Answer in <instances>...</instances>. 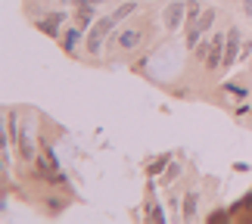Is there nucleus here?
<instances>
[{
	"instance_id": "1",
	"label": "nucleus",
	"mask_w": 252,
	"mask_h": 224,
	"mask_svg": "<svg viewBox=\"0 0 252 224\" xmlns=\"http://www.w3.org/2000/svg\"><path fill=\"white\" fill-rule=\"evenodd\" d=\"M16 143H19V156L22 159H34L37 156V140H34V122H28L19 128L16 134Z\"/></svg>"
},
{
	"instance_id": "2",
	"label": "nucleus",
	"mask_w": 252,
	"mask_h": 224,
	"mask_svg": "<svg viewBox=\"0 0 252 224\" xmlns=\"http://www.w3.org/2000/svg\"><path fill=\"white\" fill-rule=\"evenodd\" d=\"M112 25H115V16L96 19V22H94V28H91V34H87V50H91V53H96V50H100L103 37L112 32Z\"/></svg>"
},
{
	"instance_id": "3",
	"label": "nucleus",
	"mask_w": 252,
	"mask_h": 224,
	"mask_svg": "<svg viewBox=\"0 0 252 224\" xmlns=\"http://www.w3.org/2000/svg\"><path fill=\"white\" fill-rule=\"evenodd\" d=\"M224 44H227V37L215 34V41H212V50H209V56H206V65H209L212 72H215L218 65H224Z\"/></svg>"
},
{
	"instance_id": "4",
	"label": "nucleus",
	"mask_w": 252,
	"mask_h": 224,
	"mask_svg": "<svg viewBox=\"0 0 252 224\" xmlns=\"http://www.w3.org/2000/svg\"><path fill=\"white\" fill-rule=\"evenodd\" d=\"M237 50H240V32L230 28V32H227V44H224V65H234Z\"/></svg>"
},
{
	"instance_id": "5",
	"label": "nucleus",
	"mask_w": 252,
	"mask_h": 224,
	"mask_svg": "<svg viewBox=\"0 0 252 224\" xmlns=\"http://www.w3.org/2000/svg\"><path fill=\"white\" fill-rule=\"evenodd\" d=\"M184 16H187V6L184 3H168L165 6V28H178Z\"/></svg>"
},
{
	"instance_id": "6",
	"label": "nucleus",
	"mask_w": 252,
	"mask_h": 224,
	"mask_svg": "<svg viewBox=\"0 0 252 224\" xmlns=\"http://www.w3.org/2000/svg\"><path fill=\"white\" fill-rule=\"evenodd\" d=\"M140 41H143L140 28H128V32L119 34V47H122V50H134V47H140Z\"/></svg>"
},
{
	"instance_id": "7",
	"label": "nucleus",
	"mask_w": 252,
	"mask_h": 224,
	"mask_svg": "<svg viewBox=\"0 0 252 224\" xmlns=\"http://www.w3.org/2000/svg\"><path fill=\"white\" fill-rule=\"evenodd\" d=\"M60 22H63V16H47V19H41V22H37V28H41L44 34L56 37V34H60V28H56V25H60Z\"/></svg>"
},
{
	"instance_id": "8",
	"label": "nucleus",
	"mask_w": 252,
	"mask_h": 224,
	"mask_svg": "<svg viewBox=\"0 0 252 224\" xmlns=\"http://www.w3.org/2000/svg\"><path fill=\"white\" fill-rule=\"evenodd\" d=\"M134 9H137V3H134V0H125V3H122V6H119V9L112 13V16H115V22H122V19H128V16L134 13Z\"/></svg>"
},
{
	"instance_id": "9",
	"label": "nucleus",
	"mask_w": 252,
	"mask_h": 224,
	"mask_svg": "<svg viewBox=\"0 0 252 224\" xmlns=\"http://www.w3.org/2000/svg\"><path fill=\"white\" fill-rule=\"evenodd\" d=\"M196 215V193H187V196H184V218H193Z\"/></svg>"
},
{
	"instance_id": "10",
	"label": "nucleus",
	"mask_w": 252,
	"mask_h": 224,
	"mask_svg": "<svg viewBox=\"0 0 252 224\" xmlns=\"http://www.w3.org/2000/svg\"><path fill=\"white\" fill-rule=\"evenodd\" d=\"M212 22H215V9H202V16H199V32H209L212 28Z\"/></svg>"
},
{
	"instance_id": "11",
	"label": "nucleus",
	"mask_w": 252,
	"mask_h": 224,
	"mask_svg": "<svg viewBox=\"0 0 252 224\" xmlns=\"http://www.w3.org/2000/svg\"><path fill=\"white\" fill-rule=\"evenodd\" d=\"M199 34H202V32H199V25L193 22V25H190V32H187V47H190V50H196V47H199Z\"/></svg>"
},
{
	"instance_id": "12",
	"label": "nucleus",
	"mask_w": 252,
	"mask_h": 224,
	"mask_svg": "<svg viewBox=\"0 0 252 224\" xmlns=\"http://www.w3.org/2000/svg\"><path fill=\"white\" fill-rule=\"evenodd\" d=\"M63 209H65L63 196H47V212H50V215H56V212H63Z\"/></svg>"
},
{
	"instance_id": "13",
	"label": "nucleus",
	"mask_w": 252,
	"mask_h": 224,
	"mask_svg": "<svg viewBox=\"0 0 252 224\" xmlns=\"http://www.w3.org/2000/svg\"><path fill=\"white\" fill-rule=\"evenodd\" d=\"M75 41H78V28H69V32H65V37H63V47H65V50H72Z\"/></svg>"
},
{
	"instance_id": "14",
	"label": "nucleus",
	"mask_w": 252,
	"mask_h": 224,
	"mask_svg": "<svg viewBox=\"0 0 252 224\" xmlns=\"http://www.w3.org/2000/svg\"><path fill=\"white\" fill-rule=\"evenodd\" d=\"M168 159H171L168 153H165V156H159V159L150 165V174H159V171H162V168H165V165H168Z\"/></svg>"
},
{
	"instance_id": "15",
	"label": "nucleus",
	"mask_w": 252,
	"mask_h": 224,
	"mask_svg": "<svg viewBox=\"0 0 252 224\" xmlns=\"http://www.w3.org/2000/svg\"><path fill=\"white\" fill-rule=\"evenodd\" d=\"M224 87H227V91L234 94V96H246V94H249V91H246L243 84H234V81H230V84H224Z\"/></svg>"
},
{
	"instance_id": "16",
	"label": "nucleus",
	"mask_w": 252,
	"mask_h": 224,
	"mask_svg": "<svg viewBox=\"0 0 252 224\" xmlns=\"http://www.w3.org/2000/svg\"><path fill=\"white\" fill-rule=\"evenodd\" d=\"M199 16H202V13H199V6H196V3H190V6H187V19H190V25H193V22H199Z\"/></svg>"
},
{
	"instance_id": "17",
	"label": "nucleus",
	"mask_w": 252,
	"mask_h": 224,
	"mask_svg": "<svg viewBox=\"0 0 252 224\" xmlns=\"http://www.w3.org/2000/svg\"><path fill=\"white\" fill-rule=\"evenodd\" d=\"M147 215H150L153 221H159V224H165V215H162V209H159V206H150V212H147Z\"/></svg>"
},
{
	"instance_id": "18",
	"label": "nucleus",
	"mask_w": 252,
	"mask_h": 224,
	"mask_svg": "<svg viewBox=\"0 0 252 224\" xmlns=\"http://www.w3.org/2000/svg\"><path fill=\"white\" fill-rule=\"evenodd\" d=\"M209 50H212V44H199V47H196V50H193V53H196L199 60H206V56H209Z\"/></svg>"
},
{
	"instance_id": "19",
	"label": "nucleus",
	"mask_w": 252,
	"mask_h": 224,
	"mask_svg": "<svg viewBox=\"0 0 252 224\" xmlns=\"http://www.w3.org/2000/svg\"><path fill=\"white\" fill-rule=\"evenodd\" d=\"M227 218V212L224 209H218V212H212V215H209V224H215V221H224Z\"/></svg>"
},
{
	"instance_id": "20",
	"label": "nucleus",
	"mask_w": 252,
	"mask_h": 224,
	"mask_svg": "<svg viewBox=\"0 0 252 224\" xmlns=\"http://www.w3.org/2000/svg\"><path fill=\"white\" fill-rule=\"evenodd\" d=\"M178 171H181L178 165H171V168H168V174H165V181H174V178H178Z\"/></svg>"
},
{
	"instance_id": "21",
	"label": "nucleus",
	"mask_w": 252,
	"mask_h": 224,
	"mask_svg": "<svg viewBox=\"0 0 252 224\" xmlns=\"http://www.w3.org/2000/svg\"><path fill=\"white\" fill-rule=\"evenodd\" d=\"M94 3H100V0H78V6H94Z\"/></svg>"
},
{
	"instance_id": "22",
	"label": "nucleus",
	"mask_w": 252,
	"mask_h": 224,
	"mask_svg": "<svg viewBox=\"0 0 252 224\" xmlns=\"http://www.w3.org/2000/svg\"><path fill=\"white\" fill-rule=\"evenodd\" d=\"M249 218H252V212H249Z\"/></svg>"
}]
</instances>
